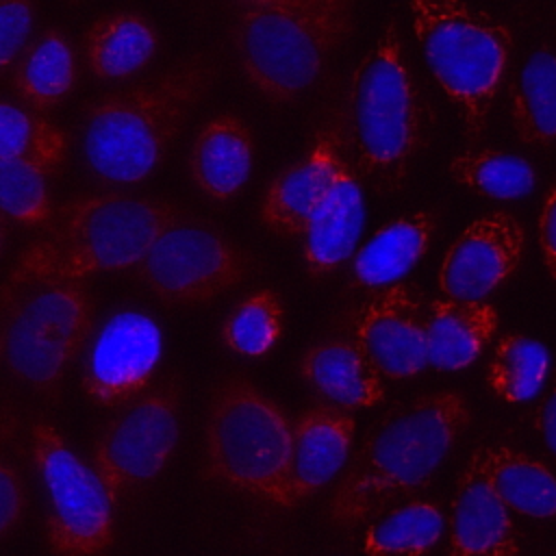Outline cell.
I'll return each mask as SVG.
<instances>
[{
	"label": "cell",
	"mask_w": 556,
	"mask_h": 556,
	"mask_svg": "<svg viewBox=\"0 0 556 556\" xmlns=\"http://www.w3.org/2000/svg\"><path fill=\"white\" fill-rule=\"evenodd\" d=\"M219 74V54L202 50L152 78L96 98L83 119V152L91 174L113 185L146 182Z\"/></svg>",
	"instance_id": "6da1fadb"
},
{
	"label": "cell",
	"mask_w": 556,
	"mask_h": 556,
	"mask_svg": "<svg viewBox=\"0 0 556 556\" xmlns=\"http://www.w3.org/2000/svg\"><path fill=\"white\" fill-rule=\"evenodd\" d=\"M180 217L165 198L80 193L54 206L52 219L17 254L0 285L80 280L132 269L152 241Z\"/></svg>",
	"instance_id": "7a4b0ae2"
},
{
	"label": "cell",
	"mask_w": 556,
	"mask_h": 556,
	"mask_svg": "<svg viewBox=\"0 0 556 556\" xmlns=\"http://www.w3.org/2000/svg\"><path fill=\"white\" fill-rule=\"evenodd\" d=\"M469 424L467 400L450 389L391 413L371 430L337 484L328 504L330 521L339 528L358 526L426 486Z\"/></svg>",
	"instance_id": "3957f363"
},
{
	"label": "cell",
	"mask_w": 556,
	"mask_h": 556,
	"mask_svg": "<svg viewBox=\"0 0 556 556\" xmlns=\"http://www.w3.org/2000/svg\"><path fill=\"white\" fill-rule=\"evenodd\" d=\"M356 172L378 191L406 182L426 143V104L393 20L356 63L348 89Z\"/></svg>",
	"instance_id": "277c9868"
},
{
	"label": "cell",
	"mask_w": 556,
	"mask_h": 556,
	"mask_svg": "<svg viewBox=\"0 0 556 556\" xmlns=\"http://www.w3.org/2000/svg\"><path fill=\"white\" fill-rule=\"evenodd\" d=\"M356 0H276L239 11L232 48L261 96L285 104L324 72L354 26Z\"/></svg>",
	"instance_id": "5b68a950"
},
{
	"label": "cell",
	"mask_w": 556,
	"mask_h": 556,
	"mask_svg": "<svg viewBox=\"0 0 556 556\" xmlns=\"http://www.w3.org/2000/svg\"><path fill=\"white\" fill-rule=\"evenodd\" d=\"M413 33L465 137L480 139L508 70L513 35L506 24L465 0H404Z\"/></svg>",
	"instance_id": "8992f818"
},
{
	"label": "cell",
	"mask_w": 556,
	"mask_h": 556,
	"mask_svg": "<svg viewBox=\"0 0 556 556\" xmlns=\"http://www.w3.org/2000/svg\"><path fill=\"white\" fill-rule=\"evenodd\" d=\"M93 332L96 304L85 282L0 285V365L37 395L59 397Z\"/></svg>",
	"instance_id": "52a82bcc"
},
{
	"label": "cell",
	"mask_w": 556,
	"mask_h": 556,
	"mask_svg": "<svg viewBox=\"0 0 556 556\" xmlns=\"http://www.w3.org/2000/svg\"><path fill=\"white\" fill-rule=\"evenodd\" d=\"M291 428L282 406L250 378L228 376L208 402L204 476L282 508Z\"/></svg>",
	"instance_id": "ba28073f"
},
{
	"label": "cell",
	"mask_w": 556,
	"mask_h": 556,
	"mask_svg": "<svg viewBox=\"0 0 556 556\" xmlns=\"http://www.w3.org/2000/svg\"><path fill=\"white\" fill-rule=\"evenodd\" d=\"M28 443L46 491V541L54 556H104L115 541L113 500L100 476L48 421H33Z\"/></svg>",
	"instance_id": "9c48e42d"
},
{
	"label": "cell",
	"mask_w": 556,
	"mask_h": 556,
	"mask_svg": "<svg viewBox=\"0 0 556 556\" xmlns=\"http://www.w3.org/2000/svg\"><path fill=\"white\" fill-rule=\"evenodd\" d=\"M132 271L167 304H206L239 287L254 271V258L213 226L178 219Z\"/></svg>",
	"instance_id": "30bf717a"
},
{
	"label": "cell",
	"mask_w": 556,
	"mask_h": 556,
	"mask_svg": "<svg viewBox=\"0 0 556 556\" xmlns=\"http://www.w3.org/2000/svg\"><path fill=\"white\" fill-rule=\"evenodd\" d=\"M180 441V387L163 382L126 402L102 426L91 447V467L113 504L154 480Z\"/></svg>",
	"instance_id": "8fae6325"
},
{
	"label": "cell",
	"mask_w": 556,
	"mask_h": 556,
	"mask_svg": "<svg viewBox=\"0 0 556 556\" xmlns=\"http://www.w3.org/2000/svg\"><path fill=\"white\" fill-rule=\"evenodd\" d=\"M163 358V332L143 311L113 313L91 337L83 365V391L96 406L119 408L146 393Z\"/></svg>",
	"instance_id": "7c38bea8"
},
{
	"label": "cell",
	"mask_w": 556,
	"mask_h": 556,
	"mask_svg": "<svg viewBox=\"0 0 556 556\" xmlns=\"http://www.w3.org/2000/svg\"><path fill=\"white\" fill-rule=\"evenodd\" d=\"M526 252L521 222L504 211L476 217L447 248L439 267L445 298L484 302L519 269Z\"/></svg>",
	"instance_id": "4fadbf2b"
},
{
	"label": "cell",
	"mask_w": 556,
	"mask_h": 556,
	"mask_svg": "<svg viewBox=\"0 0 556 556\" xmlns=\"http://www.w3.org/2000/svg\"><path fill=\"white\" fill-rule=\"evenodd\" d=\"M352 339L382 378L406 380L424 371L428 365L426 306L419 293L406 282L374 291L354 311Z\"/></svg>",
	"instance_id": "5bb4252c"
},
{
	"label": "cell",
	"mask_w": 556,
	"mask_h": 556,
	"mask_svg": "<svg viewBox=\"0 0 556 556\" xmlns=\"http://www.w3.org/2000/svg\"><path fill=\"white\" fill-rule=\"evenodd\" d=\"M354 434V415L328 402H315L295 417L282 508H295L315 497L343 471Z\"/></svg>",
	"instance_id": "9a60e30c"
},
{
	"label": "cell",
	"mask_w": 556,
	"mask_h": 556,
	"mask_svg": "<svg viewBox=\"0 0 556 556\" xmlns=\"http://www.w3.org/2000/svg\"><path fill=\"white\" fill-rule=\"evenodd\" d=\"M341 156L343 126L330 119L317 130L306 154L267 185L258 208L263 226L278 237L300 239Z\"/></svg>",
	"instance_id": "2e32d148"
},
{
	"label": "cell",
	"mask_w": 556,
	"mask_h": 556,
	"mask_svg": "<svg viewBox=\"0 0 556 556\" xmlns=\"http://www.w3.org/2000/svg\"><path fill=\"white\" fill-rule=\"evenodd\" d=\"M447 556H521L508 508L486 476L482 447L469 456L456 484Z\"/></svg>",
	"instance_id": "e0dca14e"
},
{
	"label": "cell",
	"mask_w": 556,
	"mask_h": 556,
	"mask_svg": "<svg viewBox=\"0 0 556 556\" xmlns=\"http://www.w3.org/2000/svg\"><path fill=\"white\" fill-rule=\"evenodd\" d=\"M365 226V202L358 172L341 156L332 180L302 232V256L313 278H324L345 263Z\"/></svg>",
	"instance_id": "ac0fdd59"
},
{
	"label": "cell",
	"mask_w": 556,
	"mask_h": 556,
	"mask_svg": "<svg viewBox=\"0 0 556 556\" xmlns=\"http://www.w3.org/2000/svg\"><path fill=\"white\" fill-rule=\"evenodd\" d=\"M254 165V135L230 111L206 119L189 150L193 185L213 202H228L248 185Z\"/></svg>",
	"instance_id": "d6986e66"
},
{
	"label": "cell",
	"mask_w": 556,
	"mask_h": 556,
	"mask_svg": "<svg viewBox=\"0 0 556 556\" xmlns=\"http://www.w3.org/2000/svg\"><path fill=\"white\" fill-rule=\"evenodd\" d=\"M298 371L324 402L339 408H374L384 402L382 374L354 339H326L311 345Z\"/></svg>",
	"instance_id": "ffe728a7"
},
{
	"label": "cell",
	"mask_w": 556,
	"mask_h": 556,
	"mask_svg": "<svg viewBox=\"0 0 556 556\" xmlns=\"http://www.w3.org/2000/svg\"><path fill=\"white\" fill-rule=\"evenodd\" d=\"M434 232L437 215L428 208L395 217L356 252L350 282L369 291L402 282L428 252Z\"/></svg>",
	"instance_id": "44dd1931"
},
{
	"label": "cell",
	"mask_w": 556,
	"mask_h": 556,
	"mask_svg": "<svg viewBox=\"0 0 556 556\" xmlns=\"http://www.w3.org/2000/svg\"><path fill=\"white\" fill-rule=\"evenodd\" d=\"M497 311L484 302L441 298L426 304L428 365L441 371L469 367L491 343Z\"/></svg>",
	"instance_id": "7402d4cb"
},
{
	"label": "cell",
	"mask_w": 556,
	"mask_h": 556,
	"mask_svg": "<svg viewBox=\"0 0 556 556\" xmlns=\"http://www.w3.org/2000/svg\"><path fill=\"white\" fill-rule=\"evenodd\" d=\"M159 50L152 22L132 9L96 17L83 37V59L100 80H122L148 67Z\"/></svg>",
	"instance_id": "603a6c76"
},
{
	"label": "cell",
	"mask_w": 556,
	"mask_h": 556,
	"mask_svg": "<svg viewBox=\"0 0 556 556\" xmlns=\"http://www.w3.org/2000/svg\"><path fill=\"white\" fill-rule=\"evenodd\" d=\"M76 80V52L59 28H48L37 37L11 74L15 96L35 113H46L59 106L74 91Z\"/></svg>",
	"instance_id": "cb8c5ba5"
},
{
	"label": "cell",
	"mask_w": 556,
	"mask_h": 556,
	"mask_svg": "<svg viewBox=\"0 0 556 556\" xmlns=\"http://www.w3.org/2000/svg\"><path fill=\"white\" fill-rule=\"evenodd\" d=\"M482 452L491 486L508 510L556 519V476L545 463L508 445H486Z\"/></svg>",
	"instance_id": "d4e9b609"
},
{
	"label": "cell",
	"mask_w": 556,
	"mask_h": 556,
	"mask_svg": "<svg viewBox=\"0 0 556 556\" xmlns=\"http://www.w3.org/2000/svg\"><path fill=\"white\" fill-rule=\"evenodd\" d=\"M510 117L526 146L556 143V52L549 46L534 50L513 80Z\"/></svg>",
	"instance_id": "484cf974"
},
{
	"label": "cell",
	"mask_w": 556,
	"mask_h": 556,
	"mask_svg": "<svg viewBox=\"0 0 556 556\" xmlns=\"http://www.w3.org/2000/svg\"><path fill=\"white\" fill-rule=\"evenodd\" d=\"M445 532L434 502L415 500L380 515L363 534L365 556H430Z\"/></svg>",
	"instance_id": "4316f807"
},
{
	"label": "cell",
	"mask_w": 556,
	"mask_h": 556,
	"mask_svg": "<svg viewBox=\"0 0 556 556\" xmlns=\"http://www.w3.org/2000/svg\"><path fill=\"white\" fill-rule=\"evenodd\" d=\"M70 154L67 132L43 117L13 102L0 100V161H22L56 174Z\"/></svg>",
	"instance_id": "83f0119b"
},
{
	"label": "cell",
	"mask_w": 556,
	"mask_h": 556,
	"mask_svg": "<svg viewBox=\"0 0 556 556\" xmlns=\"http://www.w3.org/2000/svg\"><path fill=\"white\" fill-rule=\"evenodd\" d=\"M547 371L549 354L541 341L523 334H504L493 348L484 378L500 400L519 404L541 391Z\"/></svg>",
	"instance_id": "f1b7e54d"
},
{
	"label": "cell",
	"mask_w": 556,
	"mask_h": 556,
	"mask_svg": "<svg viewBox=\"0 0 556 556\" xmlns=\"http://www.w3.org/2000/svg\"><path fill=\"white\" fill-rule=\"evenodd\" d=\"M447 172L458 185L493 200H517L534 189L532 165L517 154L500 150L456 154L450 159Z\"/></svg>",
	"instance_id": "f546056e"
},
{
	"label": "cell",
	"mask_w": 556,
	"mask_h": 556,
	"mask_svg": "<svg viewBox=\"0 0 556 556\" xmlns=\"http://www.w3.org/2000/svg\"><path fill=\"white\" fill-rule=\"evenodd\" d=\"M285 308L274 289H256L241 298L224 321V343L239 356L263 358L280 341Z\"/></svg>",
	"instance_id": "4dcf8cb0"
},
{
	"label": "cell",
	"mask_w": 556,
	"mask_h": 556,
	"mask_svg": "<svg viewBox=\"0 0 556 556\" xmlns=\"http://www.w3.org/2000/svg\"><path fill=\"white\" fill-rule=\"evenodd\" d=\"M48 174L22 161H0V219L43 228L54 213Z\"/></svg>",
	"instance_id": "1f68e13d"
},
{
	"label": "cell",
	"mask_w": 556,
	"mask_h": 556,
	"mask_svg": "<svg viewBox=\"0 0 556 556\" xmlns=\"http://www.w3.org/2000/svg\"><path fill=\"white\" fill-rule=\"evenodd\" d=\"M13 432L11 415L0 413V539L7 536L26 515L28 489L17 465L2 452V443Z\"/></svg>",
	"instance_id": "d6a6232c"
},
{
	"label": "cell",
	"mask_w": 556,
	"mask_h": 556,
	"mask_svg": "<svg viewBox=\"0 0 556 556\" xmlns=\"http://www.w3.org/2000/svg\"><path fill=\"white\" fill-rule=\"evenodd\" d=\"M33 28V0H0V76H4L28 50Z\"/></svg>",
	"instance_id": "836d02e7"
},
{
	"label": "cell",
	"mask_w": 556,
	"mask_h": 556,
	"mask_svg": "<svg viewBox=\"0 0 556 556\" xmlns=\"http://www.w3.org/2000/svg\"><path fill=\"white\" fill-rule=\"evenodd\" d=\"M536 239L543 265L549 278L556 280V185L543 198L536 219Z\"/></svg>",
	"instance_id": "e575fe53"
},
{
	"label": "cell",
	"mask_w": 556,
	"mask_h": 556,
	"mask_svg": "<svg viewBox=\"0 0 556 556\" xmlns=\"http://www.w3.org/2000/svg\"><path fill=\"white\" fill-rule=\"evenodd\" d=\"M536 428L549 447V452L556 458V389L543 400L539 413H536Z\"/></svg>",
	"instance_id": "d590c367"
},
{
	"label": "cell",
	"mask_w": 556,
	"mask_h": 556,
	"mask_svg": "<svg viewBox=\"0 0 556 556\" xmlns=\"http://www.w3.org/2000/svg\"><path fill=\"white\" fill-rule=\"evenodd\" d=\"M239 11L243 9H258V7H265V4H271L276 0H230Z\"/></svg>",
	"instance_id": "8d00e7d4"
},
{
	"label": "cell",
	"mask_w": 556,
	"mask_h": 556,
	"mask_svg": "<svg viewBox=\"0 0 556 556\" xmlns=\"http://www.w3.org/2000/svg\"><path fill=\"white\" fill-rule=\"evenodd\" d=\"M4 245H7V230H4V222L0 219V254H2Z\"/></svg>",
	"instance_id": "74e56055"
},
{
	"label": "cell",
	"mask_w": 556,
	"mask_h": 556,
	"mask_svg": "<svg viewBox=\"0 0 556 556\" xmlns=\"http://www.w3.org/2000/svg\"><path fill=\"white\" fill-rule=\"evenodd\" d=\"M72 2H78V0H72Z\"/></svg>",
	"instance_id": "f35d334b"
}]
</instances>
